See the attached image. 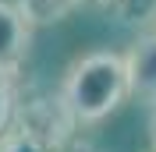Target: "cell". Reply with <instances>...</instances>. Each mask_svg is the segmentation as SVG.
<instances>
[{
	"label": "cell",
	"instance_id": "obj_1",
	"mask_svg": "<svg viewBox=\"0 0 156 152\" xmlns=\"http://www.w3.org/2000/svg\"><path fill=\"white\" fill-rule=\"evenodd\" d=\"M60 103L75 124H99L128 99V74L124 60L110 50H92L64 71Z\"/></svg>",
	"mask_w": 156,
	"mask_h": 152
},
{
	"label": "cell",
	"instance_id": "obj_2",
	"mask_svg": "<svg viewBox=\"0 0 156 152\" xmlns=\"http://www.w3.org/2000/svg\"><path fill=\"white\" fill-rule=\"evenodd\" d=\"M71 127H78V124L68 117L60 99H36L18 113L14 127L11 124L4 127L0 152H64Z\"/></svg>",
	"mask_w": 156,
	"mask_h": 152
},
{
	"label": "cell",
	"instance_id": "obj_3",
	"mask_svg": "<svg viewBox=\"0 0 156 152\" xmlns=\"http://www.w3.org/2000/svg\"><path fill=\"white\" fill-rule=\"evenodd\" d=\"M32 46V21L18 11V4L0 0V81L18 78Z\"/></svg>",
	"mask_w": 156,
	"mask_h": 152
},
{
	"label": "cell",
	"instance_id": "obj_4",
	"mask_svg": "<svg viewBox=\"0 0 156 152\" xmlns=\"http://www.w3.org/2000/svg\"><path fill=\"white\" fill-rule=\"evenodd\" d=\"M124 74H128V95H135L156 110V29L135 39V46L124 57Z\"/></svg>",
	"mask_w": 156,
	"mask_h": 152
},
{
	"label": "cell",
	"instance_id": "obj_5",
	"mask_svg": "<svg viewBox=\"0 0 156 152\" xmlns=\"http://www.w3.org/2000/svg\"><path fill=\"white\" fill-rule=\"evenodd\" d=\"M96 7L121 25H153L156 21V0H96Z\"/></svg>",
	"mask_w": 156,
	"mask_h": 152
},
{
	"label": "cell",
	"instance_id": "obj_6",
	"mask_svg": "<svg viewBox=\"0 0 156 152\" xmlns=\"http://www.w3.org/2000/svg\"><path fill=\"white\" fill-rule=\"evenodd\" d=\"M85 0H18V11L32 25H50V21L68 18L75 7H82Z\"/></svg>",
	"mask_w": 156,
	"mask_h": 152
},
{
	"label": "cell",
	"instance_id": "obj_7",
	"mask_svg": "<svg viewBox=\"0 0 156 152\" xmlns=\"http://www.w3.org/2000/svg\"><path fill=\"white\" fill-rule=\"evenodd\" d=\"M11 117H14V92H11L7 81H0V134L11 124Z\"/></svg>",
	"mask_w": 156,
	"mask_h": 152
},
{
	"label": "cell",
	"instance_id": "obj_8",
	"mask_svg": "<svg viewBox=\"0 0 156 152\" xmlns=\"http://www.w3.org/2000/svg\"><path fill=\"white\" fill-rule=\"evenodd\" d=\"M153 145H156V120H153Z\"/></svg>",
	"mask_w": 156,
	"mask_h": 152
}]
</instances>
